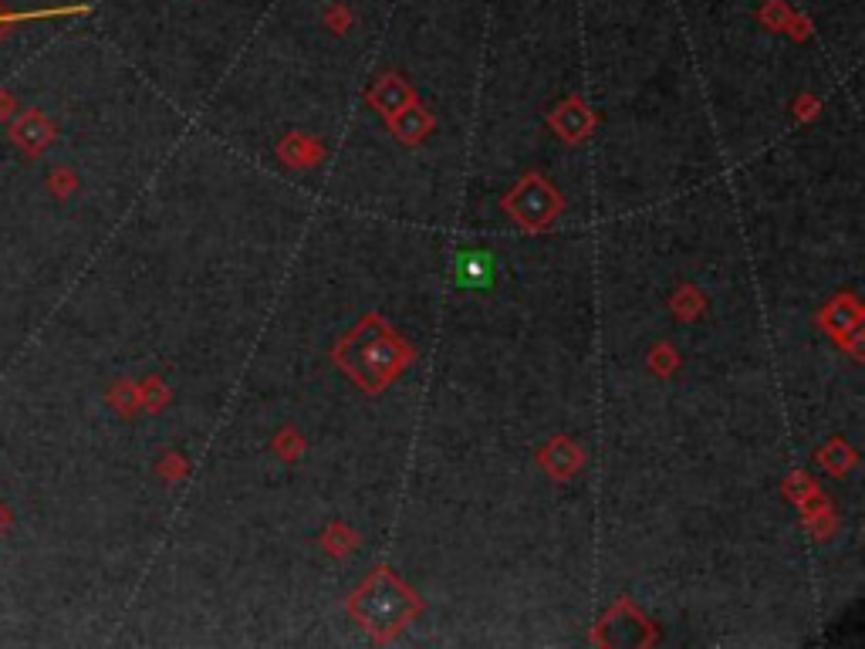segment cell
<instances>
[{
	"mask_svg": "<svg viewBox=\"0 0 865 649\" xmlns=\"http://www.w3.org/2000/svg\"><path fill=\"white\" fill-rule=\"evenodd\" d=\"M58 14H68V11H24V14H11L0 7V34H4V28H11V24H24V21H34V17H58Z\"/></svg>",
	"mask_w": 865,
	"mask_h": 649,
	"instance_id": "7a4b0ae2",
	"label": "cell"
},
{
	"mask_svg": "<svg viewBox=\"0 0 865 649\" xmlns=\"http://www.w3.org/2000/svg\"><path fill=\"white\" fill-rule=\"evenodd\" d=\"M457 271H460V281H470V284H484V281H487V278H484V274H487V261H484V257H463Z\"/></svg>",
	"mask_w": 865,
	"mask_h": 649,
	"instance_id": "6da1fadb",
	"label": "cell"
}]
</instances>
